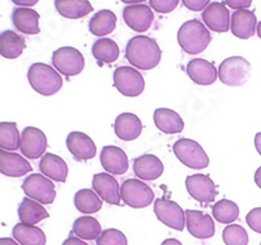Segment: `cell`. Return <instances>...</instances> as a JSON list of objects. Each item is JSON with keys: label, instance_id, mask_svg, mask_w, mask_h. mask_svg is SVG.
Returning a JSON list of instances; mask_svg holds the SVG:
<instances>
[{"label": "cell", "instance_id": "6da1fadb", "mask_svg": "<svg viewBox=\"0 0 261 245\" xmlns=\"http://www.w3.org/2000/svg\"><path fill=\"white\" fill-rule=\"evenodd\" d=\"M162 51L155 39L148 36H135L125 47V58L130 65L141 71L155 68L161 62Z\"/></svg>", "mask_w": 261, "mask_h": 245}, {"label": "cell", "instance_id": "7a4b0ae2", "mask_svg": "<svg viewBox=\"0 0 261 245\" xmlns=\"http://www.w3.org/2000/svg\"><path fill=\"white\" fill-rule=\"evenodd\" d=\"M212 41L209 30L199 20L186 21L178 30V43L188 55H199Z\"/></svg>", "mask_w": 261, "mask_h": 245}, {"label": "cell", "instance_id": "3957f363", "mask_svg": "<svg viewBox=\"0 0 261 245\" xmlns=\"http://www.w3.org/2000/svg\"><path fill=\"white\" fill-rule=\"evenodd\" d=\"M28 80L33 90L45 97L57 94L63 86L59 72L45 63H34L30 65L28 71Z\"/></svg>", "mask_w": 261, "mask_h": 245}, {"label": "cell", "instance_id": "277c9868", "mask_svg": "<svg viewBox=\"0 0 261 245\" xmlns=\"http://www.w3.org/2000/svg\"><path fill=\"white\" fill-rule=\"evenodd\" d=\"M172 151L175 157L193 170H204L209 166V158L199 142L190 139H180L174 144Z\"/></svg>", "mask_w": 261, "mask_h": 245}, {"label": "cell", "instance_id": "5b68a950", "mask_svg": "<svg viewBox=\"0 0 261 245\" xmlns=\"http://www.w3.org/2000/svg\"><path fill=\"white\" fill-rule=\"evenodd\" d=\"M251 65L242 57H231L223 60L218 68V77L225 85L238 88L248 81Z\"/></svg>", "mask_w": 261, "mask_h": 245}, {"label": "cell", "instance_id": "8992f818", "mask_svg": "<svg viewBox=\"0 0 261 245\" xmlns=\"http://www.w3.org/2000/svg\"><path fill=\"white\" fill-rule=\"evenodd\" d=\"M122 201L134 209H144L154 201V192L148 184L136 179H127L120 185Z\"/></svg>", "mask_w": 261, "mask_h": 245}, {"label": "cell", "instance_id": "52a82bcc", "mask_svg": "<svg viewBox=\"0 0 261 245\" xmlns=\"http://www.w3.org/2000/svg\"><path fill=\"white\" fill-rule=\"evenodd\" d=\"M21 188L28 197L39 204L51 205L57 197V189L53 181L41 174L29 175Z\"/></svg>", "mask_w": 261, "mask_h": 245}, {"label": "cell", "instance_id": "ba28073f", "mask_svg": "<svg viewBox=\"0 0 261 245\" xmlns=\"http://www.w3.org/2000/svg\"><path fill=\"white\" fill-rule=\"evenodd\" d=\"M53 65L63 76H77L85 67L84 55L74 47H60L53 52Z\"/></svg>", "mask_w": 261, "mask_h": 245}, {"label": "cell", "instance_id": "9c48e42d", "mask_svg": "<svg viewBox=\"0 0 261 245\" xmlns=\"http://www.w3.org/2000/svg\"><path fill=\"white\" fill-rule=\"evenodd\" d=\"M114 86L124 97H139L145 89V81L139 71L132 67H118L114 71Z\"/></svg>", "mask_w": 261, "mask_h": 245}, {"label": "cell", "instance_id": "30bf717a", "mask_svg": "<svg viewBox=\"0 0 261 245\" xmlns=\"http://www.w3.org/2000/svg\"><path fill=\"white\" fill-rule=\"evenodd\" d=\"M154 214L158 221L162 222L167 227L176 231H183L186 227V211H183L176 202L169 201L165 198H158L154 201Z\"/></svg>", "mask_w": 261, "mask_h": 245}, {"label": "cell", "instance_id": "8fae6325", "mask_svg": "<svg viewBox=\"0 0 261 245\" xmlns=\"http://www.w3.org/2000/svg\"><path fill=\"white\" fill-rule=\"evenodd\" d=\"M47 149L46 134L39 128L27 127L21 133L20 151L28 159H38Z\"/></svg>", "mask_w": 261, "mask_h": 245}, {"label": "cell", "instance_id": "7c38bea8", "mask_svg": "<svg viewBox=\"0 0 261 245\" xmlns=\"http://www.w3.org/2000/svg\"><path fill=\"white\" fill-rule=\"evenodd\" d=\"M186 188L187 192L196 201L201 204H211L216 200L217 189L214 185L213 180L208 175L204 174H195L190 175L186 179Z\"/></svg>", "mask_w": 261, "mask_h": 245}, {"label": "cell", "instance_id": "4fadbf2b", "mask_svg": "<svg viewBox=\"0 0 261 245\" xmlns=\"http://www.w3.org/2000/svg\"><path fill=\"white\" fill-rule=\"evenodd\" d=\"M124 22L132 30L137 33H145L150 29L154 15L153 11L146 4H129L123 9Z\"/></svg>", "mask_w": 261, "mask_h": 245}, {"label": "cell", "instance_id": "5bb4252c", "mask_svg": "<svg viewBox=\"0 0 261 245\" xmlns=\"http://www.w3.org/2000/svg\"><path fill=\"white\" fill-rule=\"evenodd\" d=\"M186 226L188 232L197 239H211L216 233L214 221L208 214L199 210H186Z\"/></svg>", "mask_w": 261, "mask_h": 245}, {"label": "cell", "instance_id": "9a60e30c", "mask_svg": "<svg viewBox=\"0 0 261 245\" xmlns=\"http://www.w3.org/2000/svg\"><path fill=\"white\" fill-rule=\"evenodd\" d=\"M93 190L105 202L110 205H120V186L115 177L107 172H99L93 176Z\"/></svg>", "mask_w": 261, "mask_h": 245}, {"label": "cell", "instance_id": "2e32d148", "mask_svg": "<svg viewBox=\"0 0 261 245\" xmlns=\"http://www.w3.org/2000/svg\"><path fill=\"white\" fill-rule=\"evenodd\" d=\"M204 24L216 33H226L231 26L230 12L225 3L212 2L202 12Z\"/></svg>", "mask_w": 261, "mask_h": 245}, {"label": "cell", "instance_id": "e0dca14e", "mask_svg": "<svg viewBox=\"0 0 261 245\" xmlns=\"http://www.w3.org/2000/svg\"><path fill=\"white\" fill-rule=\"evenodd\" d=\"M67 148L69 153L77 160H89L93 159L97 154V148L92 139L86 133L83 132H71L65 140Z\"/></svg>", "mask_w": 261, "mask_h": 245}, {"label": "cell", "instance_id": "ac0fdd59", "mask_svg": "<svg viewBox=\"0 0 261 245\" xmlns=\"http://www.w3.org/2000/svg\"><path fill=\"white\" fill-rule=\"evenodd\" d=\"M101 165L110 175H124L129 167L127 154L118 146L111 145H107L101 150Z\"/></svg>", "mask_w": 261, "mask_h": 245}, {"label": "cell", "instance_id": "d6986e66", "mask_svg": "<svg viewBox=\"0 0 261 245\" xmlns=\"http://www.w3.org/2000/svg\"><path fill=\"white\" fill-rule=\"evenodd\" d=\"M186 72H187L191 80L197 85H212L218 78V71L216 69V67L211 62L201 59V58L190 60Z\"/></svg>", "mask_w": 261, "mask_h": 245}, {"label": "cell", "instance_id": "ffe728a7", "mask_svg": "<svg viewBox=\"0 0 261 245\" xmlns=\"http://www.w3.org/2000/svg\"><path fill=\"white\" fill-rule=\"evenodd\" d=\"M257 18L256 15L248 9L235 11L231 15L232 34L239 39H249L257 32Z\"/></svg>", "mask_w": 261, "mask_h": 245}, {"label": "cell", "instance_id": "44dd1931", "mask_svg": "<svg viewBox=\"0 0 261 245\" xmlns=\"http://www.w3.org/2000/svg\"><path fill=\"white\" fill-rule=\"evenodd\" d=\"M163 170L165 167L162 160L151 154H144L134 160V172L141 180H157L158 177L162 176Z\"/></svg>", "mask_w": 261, "mask_h": 245}, {"label": "cell", "instance_id": "7402d4cb", "mask_svg": "<svg viewBox=\"0 0 261 245\" xmlns=\"http://www.w3.org/2000/svg\"><path fill=\"white\" fill-rule=\"evenodd\" d=\"M114 129L116 136L123 141H134L143 132V123L135 114L123 113L115 119Z\"/></svg>", "mask_w": 261, "mask_h": 245}, {"label": "cell", "instance_id": "603a6c76", "mask_svg": "<svg viewBox=\"0 0 261 245\" xmlns=\"http://www.w3.org/2000/svg\"><path fill=\"white\" fill-rule=\"evenodd\" d=\"M30 163L16 153L0 150V172L9 177H21L32 172Z\"/></svg>", "mask_w": 261, "mask_h": 245}, {"label": "cell", "instance_id": "cb8c5ba5", "mask_svg": "<svg viewBox=\"0 0 261 245\" xmlns=\"http://www.w3.org/2000/svg\"><path fill=\"white\" fill-rule=\"evenodd\" d=\"M39 170L46 177L51 180L65 183L68 176V166L64 159L57 154L47 153L39 160Z\"/></svg>", "mask_w": 261, "mask_h": 245}, {"label": "cell", "instance_id": "d4e9b609", "mask_svg": "<svg viewBox=\"0 0 261 245\" xmlns=\"http://www.w3.org/2000/svg\"><path fill=\"white\" fill-rule=\"evenodd\" d=\"M39 13L30 8H18L13 9L12 22L16 29L22 34L28 36H37L39 34Z\"/></svg>", "mask_w": 261, "mask_h": 245}, {"label": "cell", "instance_id": "484cf974", "mask_svg": "<svg viewBox=\"0 0 261 245\" xmlns=\"http://www.w3.org/2000/svg\"><path fill=\"white\" fill-rule=\"evenodd\" d=\"M154 124L161 132L166 134H176L183 132L184 121L178 113L170 108H157L154 111Z\"/></svg>", "mask_w": 261, "mask_h": 245}, {"label": "cell", "instance_id": "4316f807", "mask_svg": "<svg viewBox=\"0 0 261 245\" xmlns=\"http://www.w3.org/2000/svg\"><path fill=\"white\" fill-rule=\"evenodd\" d=\"M55 8L65 18L77 20L93 12V6L88 0H57Z\"/></svg>", "mask_w": 261, "mask_h": 245}, {"label": "cell", "instance_id": "83f0119b", "mask_svg": "<svg viewBox=\"0 0 261 245\" xmlns=\"http://www.w3.org/2000/svg\"><path fill=\"white\" fill-rule=\"evenodd\" d=\"M27 47L25 39L13 30H4L0 34V53L6 59H16Z\"/></svg>", "mask_w": 261, "mask_h": 245}, {"label": "cell", "instance_id": "f1b7e54d", "mask_svg": "<svg viewBox=\"0 0 261 245\" xmlns=\"http://www.w3.org/2000/svg\"><path fill=\"white\" fill-rule=\"evenodd\" d=\"M48 216H50V214L47 213V210L39 202L34 201L32 198L25 197L18 205V218L25 225L36 226L37 223L48 218Z\"/></svg>", "mask_w": 261, "mask_h": 245}, {"label": "cell", "instance_id": "f546056e", "mask_svg": "<svg viewBox=\"0 0 261 245\" xmlns=\"http://www.w3.org/2000/svg\"><path fill=\"white\" fill-rule=\"evenodd\" d=\"M116 15L110 9H102L89 21V32L95 37L109 36L116 28Z\"/></svg>", "mask_w": 261, "mask_h": 245}, {"label": "cell", "instance_id": "4dcf8cb0", "mask_svg": "<svg viewBox=\"0 0 261 245\" xmlns=\"http://www.w3.org/2000/svg\"><path fill=\"white\" fill-rule=\"evenodd\" d=\"M12 235L20 245H46L45 232L37 226L25 225L20 222L13 227Z\"/></svg>", "mask_w": 261, "mask_h": 245}, {"label": "cell", "instance_id": "1f68e13d", "mask_svg": "<svg viewBox=\"0 0 261 245\" xmlns=\"http://www.w3.org/2000/svg\"><path fill=\"white\" fill-rule=\"evenodd\" d=\"M93 57L97 59L99 65L111 64L116 62L120 55V50L115 41L110 38H99L93 43L92 47Z\"/></svg>", "mask_w": 261, "mask_h": 245}, {"label": "cell", "instance_id": "d6a6232c", "mask_svg": "<svg viewBox=\"0 0 261 245\" xmlns=\"http://www.w3.org/2000/svg\"><path fill=\"white\" fill-rule=\"evenodd\" d=\"M102 231L99 222L93 216H80L73 222V227H72V233H74L79 239L83 240H97L101 236Z\"/></svg>", "mask_w": 261, "mask_h": 245}, {"label": "cell", "instance_id": "836d02e7", "mask_svg": "<svg viewBox=\"0 0 261 245\" xmlns=\"http://www.w3.org/2000/svg\"><path fill=\"white\" fill-rule=\"evenodd\" d=\"M74 206L83 214H94L102 209V200L94 190L90 189H81L74 195Z\"/></svg>", "mask_w": 261, "mask_h": 245}, {"label": "cell", "instance_id": "e575fe53", "mask_svg": "<svg viewBox=\"0 0 261 245\" xmlns=\"http://www.w3.org/2000/svg\"><path fill=\"white\" fill-rule=\"evenodd\" d=\"M21 136L18 133L17 124L11 121L0 123V148L3 150H17L20 149Z\"/></svg>", "mask_w": 261, "mask_h": 245}, {"label": "cell", "instance_id": "d590c367", "mask_svg": "<svg viewBox=\"0 0 261 245\" xmlns=\"http://www.w3.org/2000/svg\"><path fill=\"white\" fill-rule=\"evenodd\" d=\"M213 216L217 222L223 225H230L239 218V207L230 200L217 201L213 206Z\"/></svg>", "mask_w": 261, "mask_h": 245}, {"label": "cell", "instance_id": "8d00e7d4", "mask_svg": "<svg viewBox=\"0 0 261 245\" xmlns=\"http://www.w3.org/2000/svg\"><path fill=\"white\" fill-rule=\"evenodd\" d=\"M222 239L226 245H248V233L239 225L227 226L222 231Z\"/></svg>", "mask_w": 261, "mask_h": 245}, {"label": "cell", "instance_id": "74e56055", "mask_svg": "<svg viewBox=\"0 0 261 245\" xmlns=\"http://www.w3.org/2000/svg\"><path fill=\"white\" fill-rule=\"evenodd\" d=\"M95 241H97V245H128L124 233L115 228L105 230Z\"/></svg>", "mask_w": 261, "mask_h": 245}, {"label": "cell", "instance_id": "f35d334b", "mask_svg": "<svg viewBox=\"0 0 261 245\" xmlns=\"http://www.w3.org/2000/svg\"><path fill=\"white\" fill-rule=\"evenodd\" d=\"M179 0H150V7L158 13H170L179 6Z\"/></svg>", "mask_w": 261, "mask_h": 245}, {"label": "cell", "instance_id": "ab89813d", "mask_svg": "<svg viewBox=\"0 0 261 245\" xmlns=\"http://www.w3.org/2000/svg\"><path fill=\"white\" fill-rule=\"evenodd\" d=\"M246 222L255 232L261 233V207H255L246 215Z\"/></svg>", "mask_w": 261, "mask_h": 245}, {"label": "cell", "instance_id": "60d3db41", "mask_svg": "<svg viewBox=\"0 0 261 245\" xmlns=\"http://www.w3.org/2000/svg\"><path fill=\"white\" fill-rule=\"evenodd\" d=\"M184 7H187L188 9L193 11V12H200L202 11L204 12L206 7L212 3L209 0H183L181 2Z\"/></svg>", "mask_w": 261, "mask_h": 245}, {"label": "cell", "instance_id": "b9f144b4", "mask_svg": "<svg viewBox=\"0 0 261 245\" xmlns=\"http://www.w3.org/2000/svg\"><path fill=\"white\" fill-rule=\"evenodd\" d=\"M223 3L226 4V7L234 8L235 11H241V9L249 8L251 4H252V2H251V0H238V2H235V0H226Z\"/></svg>", "mask_w": 261, "mask_h": 245}, {"label": "cell", "instance_id": "7bdbcfd3", "mask_svg": "<svg viewBox=\"0 0 261 245\" xmlns=\"http://www.w3.org/2000/svg\"><path fill=\"white\" fill-rule=\"evenodd\" d=\"M62 245H89V244L85 241H83V240L79 239V237L69 236L68 239L64 240V242H63Z\"/></svg>", "mask_w": 261, "mask_h": 245}, {"label": "cell", "instance_id": "ee69618b", "mask_svg": "<svg viewBox=\"0 0 261 245\" xmlns=\"http://www.w3.org/2000/svg\"><path fill=\"white\" fill-rule=\"evenodd\" d=\"M13 3L17 4V6H20L21 8H28V7L36 6V4L38 3V0H29V2H21V0H15Z\"/></svg>", "mask_w": 261, "mask_h": 245}, {"label": "cell", "instance_id": "f6af8a7d", "mask_svg": "<svg viewBox=\"0 0 261 245\" xmlns=\"http://www.w3.org/2000/svg\"><path fill=\"white\" fill-rule=\"evenodd\" d=\"M0 245H20L16 240L9 239V237H2L0 239Z\"/></svg>", "mask_w": 261, "mask_h": 245}, {"label": "cell", "instance_id": "bcb514c9", "mask_svg": "<svg viewBox=\"0 0 261 245\" xmlns=\"http://www.w3.org/2000/svg\"><path fill=\"white\" fill-rule=\"evenodd\" d=\"M255 146H256V150H257V153L261 155V132L256 133Z\"/></svg>", "mask_w": 261, "mask_h": 245}, {"label": "cell", "instance_id": "7dc6e473", "mask_svg": "<svg viewBox=\"0 0 261 245\" xmlns=\"http://www.w3.org/2000/svg\"><path fill=\"white\" fill-rule=\"evenodd\" d=\"M255 183H256V185L261 189V166L258 167L257 170H256V172H255Z\"/></svg>", "mask_w": 261, "mask_h": 245}, {"label": "cell", "instance_id": "c3c4849f", "mask_svg": "<svg viewBox=\"0 0 261 245\" xmlns=\"http://www.w3.org/2000/svg\"><path fill=\"white\" fill-rule=\"evenodd\" d=\"M161 245H183V244L176 239H166Z\"/></svg>", "mask_w": 261, "mask_h": 245}, {"label": "cell", "instance_id": "681fc988", "mask_svg": "<svg viewBox=\"0 0 261 245\" xmlns=\"http://www.w3.org/2000/svg\"><path fill=\"white\" fill-rule=\"evenodd\" d=\"M257 36H258V38L261 39V21L257 24Z\"/></svg>", "mask_w": 261, "mask_h": 245}, {"label": "cell", "instance_id": "f907efd6", "mask_svg": "<svg viewBox=\"0 0 261 245\" xmlns=\"http://www.w3.org/2000/svg\"><path fill=\"white\" fill-rule=\"evenodd\" d=\"M260 245H261V244H260Z\"/></svg>", "mask_w": 261, "mask_h": 245}]
</instances>
